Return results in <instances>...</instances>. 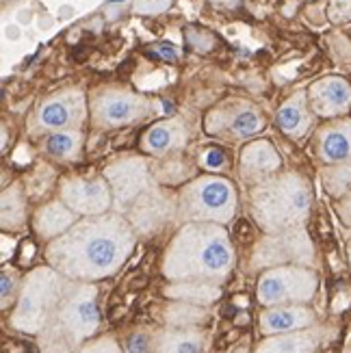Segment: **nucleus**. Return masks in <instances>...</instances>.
<instances>
[{"instance_id": "ddd939ff", "label": "nucleus", "mask_w": 351, "mask_h": 353, "mask_svg": "<svg viewBox=\"0 0 351 353\" xmlns=\"http://www.w3.org/2000/svg\"><path fill=\"white\" fill-rule=\"evenodd\" d=\"M312 260V243L306 234V230L288 228L282 232H271L267 239L258 243V248L252 256V267H278L288 263H310Z\"/></svg>"}, {"instance_id": "72a5a7b5", "label": "nucleus", "mask_w": 351, "mask_h": 353, "mask_svg": "<svg viewBox=\"0 0 351 353\" xmlns=\"http://www.w3.org/2000/svg\"><path fill=\"white\" fill-rule=\"evenodd\" d=\"M157 52L161 54V59H170V61H176V57H178L172 46H165V43L157 46Z\"/></svg>"}, {"instance_id": "4be33fe9", "label": "nucleus", "mask_w": 351, "mask_h": 353, "mask_svg": "<svg viewBox=\"0 0 351 353\" xmlns=\"http://www.w3.org/2000/svg\"><path fill=\"white\" fill-rule=\"evenodd\" d=\"M85 148V132L83 128L76 130H57L46 134L43 152L59 163H74L79 161Z\"/></svg>"}, {"instance_id": "5701e85b", "label": "nucleus", "mask_w": 351, "mask_h": 353, "mask_svg": "<svg viewBox=\"0 0 351 353\" xmlns=\"http://www.w3.org/2000/svg\"><path fill=\"white\" fill-rule=\"evenodd\" d=\"M319 347V334L310 330H297L276 334L258 347L256 353H314Z\"/></svg>"}, {"instance_id": "412c9836", "label": "nucleus", "mask_w": 351, "mask_h": 353, "mask_svg": "<svg viewBox=\"0 0 351 353\" xmlns=\"http://www.w3.org/2000/svg\"><path fill=\"white\" fill-rule=\"evenodd\" d=\"M76 214L72 208H68L61 199L54 202H46L39 206L33 214V230L37 232L39 239L43 241H54L61 234H66L68 230L76 223Z\"/></svg>"}, {"instance_id": "393cba45", "label": "nucleus", "mask_w": 351, "mask_h": 353, "mask_svg": "<svg viewBox=\"0 0 351 353\" xmlns=\"http://www.w3.org/2000/svg\"><path fill=\"white\" fill-rule=\"evenodd\" d=\"M26 219V195L22 184H11L3 191V230H18Z\"/></svg>"}, {"instance_id": "9d476101", "label": "nucleus", "mask_w": 351, "mask_h": 353, "mask_svg": "<svg viewBox=\"0 0 351 353\" xmlns=\"http://www.w3.org/2000/svg\"><path fill=\"white\" fill-rule=\"evenodd\" d=\"M104 178L113 193V208L124 214L152 184H157L154 167L148 157L124 154L104 167Z\"/></svg>"}, {"instance_id": "6ab92c4d", "label": "nucleus", "mask_w": 351, "mask_h": 353, "mask_svg": "<svg viewBox=\"0 0 351 353\" xmlns=\"http://www.w3.org/2000/svg\"><path fill=\"white\" fill-rule=\"evenodd\" d=\"M314 323V312L306 305H271L269 310L261 314V330L267 336L286 334V332H297L306 330Z\"/></svg>"}, {"instance_id": "20e7f679", "label": "nucleus", "mask_w": 351, "mask_h": 353, "mask_svg": "<svg viewBox=\"0 0 351 353\" xmlns=\"http://www.w3.org/2000/svg\"><path fill=\"white\" fill-rule=\"evenodd\" d=\"M100 325L98 290L91 284H68L63 299L59 301L50 321L39 332L43 353H72Z\"/></svg>"}, {"instance_id": "2f4dec72", "label": "nucleus", "mask_w": 351, "mask_h": 353, "mask_svg": "<svg viewBox=\"0 0 351 353\" xmlns=\"http://www.w3.org/2000/svg\"><path fill=\"white\" fill-rule=\"evenodd\" d=\"M328 15L334 24L351 22V0H332Z\"/></svg>"}, {"instance_id": "39448f33", "label": "nucleus", "mask_w": 351, "mask_h": 353, "mask_svg": "<svg viewBox=\"0 0 351 353\" xmlns=\"http://www.w3.org/2000/svg\"><path fill=\"white\" fill-rule=\"evenodd\" d=\"M234 184L217 174H204L182 184L178 191V217L182 223H228L237 214Z\"/></svg>"}, {"instance_id": "423d86ee", "label": "nucleus", "mask_w": 351, "mask_h": 353, "mask_svg": "<svg viewBox=\"0 0 351 353\" xmlns=\"http://www.w3.org/2000/svg\"><path fill=\"white\" fill-rule=\"evenodd\" d=\"M68 284L70 282L66 280V275H61L57 269H35L20 288L11 325L20 332L39 334L57 310L59 301L63 299Z\"/></svg>"}, {"instance_id": "7ed1b4c3", "label": "nucleus", "mask_w": 351, "mask_h": 353, "mask_svg": "<svg viewBox=\"0 0 351 353\" xmlns=\"http://www.w3.org/2000/svg\"><path fill=\"white\" fill-rule=\"evenodd\" d=\"M250 206L256 223L269 234L299 228L312 206V184L295 170L280 172L261 184H254Z\"/></svg>"}, {"instance_id": "c756f323", "label": "nucleus", "mask_w": 351, "mask_h": 353, "mask_svg": "<svg viewBox=\"0 0 351 353\" xmlns=\"http://www.w3.org/2000/svg\"><path fill=\"white\" fill-rule=\"evenodd\" d=\"M204 314H202V310L200 308H193V305H178L176 310H172V314H170V321L174 325H193V323H197Z\"/></svg>"}, {"instance_id": "4468645a", "label": "nucleus", "mask_w": 351, "mask_h": 353, "mask_svg": "<svg viewBox=\"0 0 351 353\" xmlns=\"http://www.w3.org/2000/svg\"><path fill=\"white\" fill-rule=\"evenodd\" d=\"M124 214L137 234L150 236L178 217V195H172L157 182Z\"/></svg>"}, {"instance_id": "1a4fd4ad", "label": "nucleus", "mask_w": 351, "mask_h": 353, "mask_svg": "<svg viewBox=\"0 0 351 353\" xmlns=\"http://www.w3.org/2000/svg\"><path fill=\"white\" fill-rule=\"evenodd\" d=\"M265 128V115L258 106L243 98H230L206 113L204 130L221 141H252Z\"/></svg>"}, {"instance_id": "f8f14e48", "label": "nucleus", "mask_w": 351, "mask_h": 353, "mask_svg": "<svg viewBox=\"0 0 351 353\" xmlns=\"http://www.w3.org/2000/svg\"><path fill=\"white\" fill-rule=\"evenodd\" d=\"M59 199L83 217H98L113 208V193L104 174L61 178Z\"/></svg>"}, {"instance_id": "aec40b11", "label": "nucleus", "mask_w": 351, "mask_h": 353, "mask_svg": "<svg viewBox=\"0 0 351 353\" xmlns=\"http://www.w3.org/2000/svg\"><path fill=\"white\" fill-rule=\"evenodd\" d=\"M314 117L317 115L312 113L308 104V94L306 91H297V94H293L278 109L276 121L286 137H291V139H303V137L312 130Z\"/></svg>"}, {"instance_id": "7c9ffc66", "label": "nucleus", "mask_w": 351, "mask_h": 353, "mask_svg": "<svg viewBox=\"0 0 351 353\" xmlns=\"http://www.w3.org/2000/svg\"><path fill=\"white\" fill-rule=\"evenodd\" d=\"M76 353H121V349L115 343V339H111V336H102L98 341H91L87 345H83Z\"/></svg>"}, {"instance_id": "0eeeda50", "label": "nucleus", "mask_w": 351, "mask_h": 353, "mask_svg": "<svg viewBox=\"0 0 351 353\" xmlns=\"http://www.w3.org/2000/svg\"><path fill=\"white\" fill-rule=\"evenodd\" d=\"M157 111L152 98L119 85H104L91 91L89 119L98 130H115L143 121Z\"/></svg>"}, {"instance_id": "bb28decb", "label": "nucleus", "mask_w": 351, "mask_h": 353, "mask_svg": "<svg viewBox=\"0 0 351 353\" xmlns=\"http://www.w3.org/2000/svg\"><path fill=\"white\" fill-rule=\"evenodd\" d=\"M323 184L328 193L332 195H345L351 191V163H334V165H325L321 172Z\"/></svg>"}, {"instance_id": "f257e3e1", "label": "nucleus", "mask_w": 351, "mask_h": 353, "mask_svg": "<svg viewBox=\"0 0 351 353\" xmlns=\"http://www.w3.org/2000/svg\"><path fill=\"white\" fill-rule=\"evenodd\" d=\"M137 232L121 212H104L74 223L54 239L46 256L68 280H102L126 263L134 248Z\"/></svg>"}, {"instance_id": "a211bd4d", "label": "nucleus", "mask_w": 351, "mask_h": 353, "mask_svg": "<svg viewBox=\"0 0 351 353\" xmlns=\"http://www.w3.org/2000/svg\"><path fill=\"white\" fill-rule=\"evenodd\" d=\"M314 154L323 165L351 163V117L328 119L314 134Z\"/></svg>"}, {"instance_id": "473e14b6", "label": "nucleus", "mask_w": 351, "mask_h": 353, "mask_svg": "<svg viewBox=\"0 0 351 353\" xmlns=\"http://www.w3.org/2000/svg\"><path fill=\"white\" fill-rule=\"evenodd\" d=\"M124 349H126V353H152V341H150L148 334L134 332L126 339Z\"/></svg>"}, {"instance_id": "c85d7f7f", "label": "nucleus", "mask_w": 351, "mask_h": 353, "mask_svg": "<svg viewBox=\"0 0 351 353\" xmlns=\"http://www.w3.org/2000/svg\"><path fill=\"white\" fill-rule=\"evenodd\" d=\"M200 165L208 172H225L228 170V157L223 154V150L206 148L204 154L200 157Z\"/></svg>"}, {"instance_id": "9b49d317", "label": "nucleus", "mask_w": 351, "mask_h": 353, "mask_svg": "<svg viewBox=\"0 0 351 353\" xmlns=\"http://www.w3.org/2000/svg\"><path fill=\"white\" fill-rule=\"evenodd\" d=\"M317 293V275L303 267H271L258 282V301L263 305L306 303Z\"/></svg>"}, {"instance_id": "cd10ccee", "label": "nucleus", "mask_w": 351, "mask_h": 353, "mask_svg": "<svg viewBox=\"0 0 351 353\" xmlns=\"http://www.w3.org/2000/svg\"><path fill=\"white\" fill-rule=\"evenodd\" d=\"M0 286H3V308L7 310L9 308V301H13V297L18 295L20 290V278H18V271L11 269V267H5L3 269V275H0Z\"/></svg>"}, {"instance_id": "f3484780", "label": "nucleus", "mask_w": 351, "mask_h": 353, "mask_svg": "<svg viewBox=\"0 0 351 353\" xmlns=\"http://www.w3.org/2000/svg\"><path fill=\"white\" fill-rule=\"evenodd\" d=\"M282 172V157L267 139H252L239 152V176L248 184H261Z\"/></svg>"}, {"instance_id": "6e6552de", "label": "nucleus", "mask_w": 351, "mask_h": 353, "mask_svg": "<svg viewBox=\"0 0 351 353\" xmlns=\"http://www.w3.org/2000/svg\"><path fill=\"white\" fill-rule=\"evenodd\" d=\"M89 117V98L81 87H68L43 98L28 117V134L41 137L57 130L83 128Z\"/></svg>"}, {"instance_id": "2eb2a0df", "label": "nucleus", "mask_w": 351, "mask_h": 353, "mask_svg": "<svg viewBox=\"0 0 351 353\" xmlns=\"http://www.w3.org/2000/svg\"><path fill=\"white\" fill-rule=\"evenodd\" d=\"M193 128L185 117H170L157 121L154 126H150L143 134H141V150L148 157L154 159H167L174 157L178 152H182L187 148V143L191 141Z\"/></svg>"}, {"instance_id": "f03ea898", "label": "nucleus", "mask_w": 351, "mask_h": 353, "mask_svg": "<svg viewBox=\"0 0 351 353\" xmlns=\"http://www.w3.org/2000/svg\"><path fill=\"white\" fill-rule=\"evenodd\" d=\"M232 245L221 223H185L165 254L163 273L174 282H219L232 269Z\"/></svg>"}, {"instance_id": "dca6fc26", "label": "nucleus", "mask_w": 351, "mask_h": 353, "mask_svg": "<svg viewBox=\"0 0 351 353\" xmlns=\"http://www.w3.org/2000/svg\"><path fill=\"white\" fill-rule=\"evenodd\" d=\"M306 94L317 117L337 119L351 111V83L343 76H323L308 87Z\"/></svg>"}, {"instance_id": "a878e982", "label": "nucleus", "mask_w": 351, "mask_h": 353, "mask_svg": "<svg viewBox=\"0 0 351 353\" xmlns=\"http://www.w3.org/2000/svg\"><path fill=\"white\" fill-rule=\"evenodd\" d=\"M165 295H170L174 299L193 301V303H210L221 295V290L210 282H180L167 288Z\"/></svg>"}, {"instance_id": "b1692460", "label": "nucleus", "mask_w": 351, "mask_h": 353, "mask_svg": "<svg viewBox=\"0 0 351 353\" xmlns=\"http://www.w3.org/2000/svg\"><path fill=\"white\" fill-rule=\"evenodd\" d=\"M202 334L193 330L167 332L157 341V353H202Z\"/></svg>"}]
</instances>
